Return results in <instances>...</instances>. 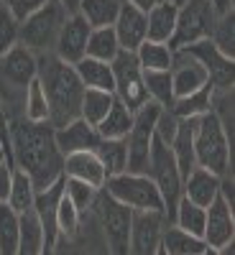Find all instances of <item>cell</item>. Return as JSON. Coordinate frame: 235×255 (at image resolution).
<instances>
[{
    "label": "cell",
    "mask_w": 235,
    "mask_h": 255,
    "mask_svg": "<svg viewBox=\"0 0 235 255\" xmlns=\"http://www.w3.org/2000/svg\"><path fill=\"white\" fill-rule=\"evenodd\" d=\"M177 13H179V5H174L172 0H161L151 10H146V41L169 44L174 36Z\"/></svg>",
    "instance_id": "7402d4cb"
},
{
    "label": "cell",
    "mask_w": 235,
    "mask_h": 255,
    "mask_svg": "<svg viewBox=\"0 0 235 255\" xmlns=\"http://www.w3.org/2000/svg\"><path fill=\"white\" fill-rule=\"evenodd\" d=\"M220 176H215L207 168H192V171L184 176V184H182V197H187L189 202H195L200 207H210L212 202L218 199L220 194Z\"/></svg>",
    "instance_id": "44dd1931"
},
{
    "label": "cell",
    "mask_w": 235,
    "mask_h": 255,
    "mask_svg": "<svg viewBox=\"0 0 235 255\" xmlns=\"http://www.w3.org/2000/svg\"><path fill=\"white\" fill-rule=\"evenodd\" d=\"M113 102H115V95H113V92L84 90V95H82V105H79V118L95 128L105 115H108V110L113 108Z\"/></svg>",
    "instance_id": "1f68e13d"
},
{
    "label": "cell",
    "mask_w": 235,
    "mask_h": 255,
    "mask_svg": "<svg viewBox=\"0 0 235 255\" xmlns=\"http://www.w3.org/2000/svg\"><path fill=\"white\" fill-rule=\"evenodd\" d=\"M95 153L105 168V174L115 176L125 171V163H128V151H125V140H100V145L95 148Z\"/></svg>",
    "instance_id": "8d00e7d4"
},
{
    "label": "cell",
    "mask_w": 235,
    "mask_h": 255,
    "mask_svg": "<svg viewBox=\"0 0 235 255\" xmlns=\"http://www.w3.org/2000/svg\"><path fill=\"white\" fill-rule=\"evenodd\" d=\"M20 238V215L5 202L0 204V255H15Z\"/></svg>",
    "instance_id": "d590c367"
},
{
    "label": "cell",
    "mask_w": 235,
    "mask_h": 255,
    "mask_svg": "<svg viewBox=\"0 0 235 255\" xmlns=\"http://www.w3.org/2000/svg\"><path fill=\"white\" fill-rule=\"evenodd\" d=\"M64 194H67L69 202L84 215L87 209L95 207V202H97V197H100V189L84 184V181H79V179H64Z\"/></svg>",
    "instance_id": "ab89813d"
},
{
    "label": "cell",
    "mask_w": 235,
    "mask_h": 255,
    "mask_svg": "<svg viewBox=\"0 0 235 255\" xmlns=\"http://www.w3.org/2000/svg\"><path fill=\"white\" fill-rule=\"evenodd\" d=\"M169 225L164 212H133L131 220V255H156L161 232Z\"/></svg>",
    "instance_id": "7c38bea8"
},
{
    "label": "cell",
    "mask_w": 235,
    "mask_h": 255,
    "mask_svg": "<svg viewBox=\"0 0 235 255\" xmlns=\"http://www.w3.org/2000/svg\"><path fill=\"white\" fill-rule=\"evenodd\" d=\"M54 255H79V253H77V248H74L69 240L59 238V243L54 245Z\"/></svg>",
    "instance_id": "bcb514c9"
},
{
    "label": "cell",
    "mask_w": 235,
    "mask_h": 255,
    "mask_svg": "<svg viewBox=\"0 0 235 255\" xmlns=\"http://www.w3.org/2000/svg\"><path fill=\"white\" fill-rule=\"evenodd\" d=\"M125 3H131V5H136V8H141L146 13V10H151L156 3H161V0H125Z\"/></svg>",
    "instance_id": "c3c4849f"
},
{
    "label": "cell",
    "mask_w": 235,
    "mask_h": 255,
    "mask_svg": "<svg viewBox=\"0 0 235 255\" xmlns=\"http://www.w3.org/2000/svg\"><path fill=\"white\" fill-rule=\"evenodd\" d=\"M131 128H133V110H128L120 100H115L108 115L95 125V130L100 133L102 140H125Z\"/></svg>",
    "instance_id": "484cf974"
},
{
    "label": "cell",
    "mask_w": 235,
    "mask_h": 255,
    "mask_svg": "<svg viewBox=\"0 0 235 255\" xmlns=\"http://www.w3.org/2000/svg\"><path fill=\"white\" fill-rule=\"evenodd\" d=\"M113 31L118 36V44L123 51H136L146 41V13L131 3L120 0V10L113 23Z\"/></svg>",
    "instance_id": "ac0fdd59"
},
{
    "label": "cell",
    "mask_w": 235,
    "mask_h": 255,
    "mask_svg": "<svg viewBox=\"0 0 235 255\" xmlns=\"http://www.w3.org/2000/svg\"><path fill=\"white\" fill-rule=\"evenodd\" d=\"M205 212H207V217H205L202 240L207 243V248L220 250V248L235 243V217H233V207L218 194V199L212 202Z\"/></svg>",
    "instance_id": "9a60e30c"
},
{
    "label": "cell",
    "mask_w": 235,
    "mask_h": 255,
    "mask_svg": "<svg viewBox=\"0 0 235 255\" xmlns=\"http://www.w3.org/2000/svg\"><path fill=\"white\" fill-rule=\"evenodd\" d=\"M56 3H59L64 10H67L69 15H74V13L79 10V3H82V0H56Z\"/></svg>",
    "instance_id": "681fc988"
},
{
    "label": "cell",
    "mask_w": 235,
    "mask_h": 255,
    "mask_svg": "<svg viewBox=\"0 0 235 255\" xmlns=\"http://www.w3.org/2000/svg\"><path fill=\"white\" fill-rule=\"evenodd\" d=\"M41 90L49 102V123L51 128H64L67 123L79 118V105L84 87L74 72L72 64H64L54 54L38 56V74H36Z\"/></svg>",
    "instance_id": "7a4b0ae2"
},
{
    "label": "cell",
    "mask_w": 235,
    "mask_h": 255,
    "mask_svg": "<svg viewBox=\"0 0 235 255\" xmlns=\"http://www.w3.org/2000/svg\"><path fill=\"white\" fill-rule=\"evenodd\" d=\"M74 72L82 82L84 90H102V92H113L115 82H113V67L105 61H97V59H90L84 56L74 64Z\"/></svg>",
    "instance_id": "d4e9b609"
},
{
    "label": "cell",
    "mask_w": 235,
    "mask_h": 255,
    "mask_svg": "<svg viewBox=\"0 0 235 255\" xmlns=\"http://www.w3.org/2000/svg\"><path fill=\"white\" fill-rule=\"evenodd\" d=\"M0 3H3V0H0Z\"/></svg>",
    "instance_id": "9f6ffc18"
},
{
    "label": "cell",
    "mask_w": 235,
    "mask_h": 255,
    "mask_svg": "<svg viewBox=\"0 0 235 255\" xmlns=\"http://www.w3.org/2000/svg\"><path fill=\"white\" fill-rule=\"evenodd\" d=\"M195 128H197V118H187V120H179V130L172 140V153H174V161L179 166V174L182 179L197 168V161H195Z\"/></svg>",
    "instance_id": "603a6c76"
},
{
    "label": "cell",
    "mask_w": 235,
    "mask_h": 255,
    "mask_svg": "<svg viewBox=\"0 0 235 255\" xmlns=\"http://www.w3.org/2000/svg\"><path fill=\"white\" fill-rule=\"evenodd\" d=\"M210 84V77L205 72L202 64L187 54L184 49L174 51V64H172V90H174V100H182V97H189L200 92L202 87Z\"/></svg>",
    "instance_id": "5bb4252c"
},
{
    "label": "cell",
    "mask_w": 235,
    "mask_h": 255,
    "mask_svg": "<svg viewBox=\"0 0 235 255\" xmlns=\"http://www.w3.org/2000/svg\"><path fill=\"white\" fill-rule=\"evenodd\" d=\"M13 158L5 153V158L0 161V204L8 202V194H10V184H13Z\"/></svg>",
    "instance_id": "f6af8a7d"
},
{
    "label": "cell",
    "mask_w": 235,
    "mask_h": 255,
    "mask_svg": "<svg viewBox=\"0 0 235 255\" xmlns=\"http://www.w3.org/2000/svg\"><path fill=\"white\" fill-rule=\"evenodd\" d=\"M210 41L218 46V51L223 56H228V59L235 56V15H233V10H228V13H223L218 18Z\"/></svg>",
    "instance_id": "74e56055"
},
{
    "label": "cell",
    "mask_w": 235,
    "mask_h": 255,
    "mask_svg": "<svg viewBox=\"0 0 235 255\" xmlns=\"http://www.w3.org/2000/svg\"><path fill=\"white\" fill-rule=\"evenodd\" d=\"M8 156L15 168H23L31 176L36 191L64 176V156L56 148L51 123H31L20 118L8 125Z\"/></svg>",
    "instance_id": "6da1fadb"
},
{
    "label": "cell",
    "mask_w": 235,
    "mask_h": 255,
    "mask_svg": "<svg viewBox=\"0 0 235 255\" xmlns=\"http://www.w3.org/2000/svg\"><path fill=\"white\" fill-rule=\"evenodd\" d=\"M97 209V222L102 230L105 245H108V255H131V220L133 212L110 199L100 189V197L95 202Z\"/></svg>",
    "instance_id": "ba28073f"
},
{
    "label": "cell",
    "mask_w": 235,
    "mask_h": 255,
    "mask_svg": "<svg viewBox=\"0 0 235 255\" xmlns=\"http://www.w3.org/2000/svg\"><path fill=\"white\" fill-rule=\"evenodd\" d=\"M207 3L215 8V13L218 15H223V13H228V10H233V0H207Z\"/></svg>",
    "instance_id": "7dc6e473"
},
{
    "label": "cell",
    "mask_w": 235,
    "mask_h": 255,
    "mask_svg": "<svg viewBox=\"0 0 235 255\" xmlns=\"http://www.w3.org/2000/svg\"><path fill=\"white\" fill-rule=\"evenodd\" d=\"M161 250L166 255H202L207 250V243L169 222L161 232Z\"/></svg>",
    "instance_id": "cb8c5ba5"
},
{
    "label": "cell",
    "mask_w": 235,
    "mask_h": 255,
    "mask_svg": "<svg viewBox=\"0 0 235 255\" xmlns=\"http://www.w3.org/2000/svg\"><path fill=\"white\" fill-rule=\"evenodd\" d=\"M113 95L115 100H120L128 110H141L143 105L148 102V95H146V84H143V69L136 59L133 51H120L113 61Z\"/></svg>",
    "instance_id": "30bf717a"
},
{
    "label": "cell",
    "mask_w": 235,
    "mask_h": 255,
    "mask_svg": "<svg viewBox=\"0 0 235 255\" xmlns=\"http://www.w3.org/2000/svg\"><path fill=\"white\" fill-rule=\"evenodd\" d=\"M41 255H54V248H44V250H41Z\"/></svg>",
    "instance_id": "f5cc1de1"
},
{
    "label": "cell",
    "mask_w": 235,
    "mask_h": 255,
    "mask_svg": "<svg viewBox=\"0 0 235 255\" xmlns=\"http://www.w3.org/2000/svg\"><path fill=\"white\" fill-rule=\"evenodd\" d=\"M218 13L207 0H184L177 13V26H174V36L169 41V46L174 51L177 49H187L197 41H205L212 36V28L218 23Z\"/></svg>",
    "instance_id": "52a82bcc"
},
{
    "label": "cell",
    "mask_w": 235,
    "mask_h": 255,
    "mask_svg": "<svg viewBox=\"0 0 235 255\" xmlns=\"http://www.w3.org/2000/svg\"><path fill=\"white\" fill-rule=\"evenodd\" d=\"M156 255H166V253H164V250H161V248H159V250H156Z\"/></svg>",
    "instance_id": "11a10c76"
},
{
    "label": "cell",
    "mask_w": 235,
    "mask_h": 255,
    "mask_svg": "<svg viewBox=\"0 0 235 255\" xmlns=\"http://www.w3.org/2000/svg\"><path fill=\"white\" fill-rule=\"evenodd\" d=\"M33 199H36V186L31 181V176L23 168H13V184H10V194H8V207L15 209L18 215L33 209Z\"/></svg>",
    "instance_id": "4dcf8cb0"
},
{
    "label": "cell",
    "mask_w": 235,
    "mask_h": 255,
    "mask_svg": "<svg viewBox=\"0 0 235 255\" xmlns=\"http://www.w3.org/2000/svg\"><path fill=\"white\" fill-rule=\"evenodd\" d=\"M18 36H20V20L5 5H0V59L13 46H18Z\"/></svg>",
    "instance_id": "b9f144b4"
},
{
    "label": "cell",
    "mask_w": 235,
    "mask_h": 255,
    "mask_svg": "<svg viewBox=\"0 0 235 255\" xmlns=\"http://www.w3.org/2000/svg\"><path fill=\"white\" fill-rule=\"evenodd\" d=\"M177 51H179V49H177ZM184 51L192 54V56H195L202 67H205V72H207V77H210V87L215 90V92H228V90H233V82H235L233 59L223 56V54L218 51V46L212 44L210 38L197 41V44L187 46Z\"/></svg>",
    "instance_id": "8fae6325"
},
{
    "label": "cell",
    "mask_w": 235,
    "mask_h": 255,
    "mask_svg": "<svg viewBox=\"0 0 235 255\" xmlns=\"http://www.w3.org/2000/svg\"><path fill=\"white\" fill-rule=\"evenodd\" d=\"M102 191L131 212H164L161 194L148 174H115L105 181Z\"/></svg>",
    "instance_id": "5b68a950"
},
{
    "label": "cell",
    "mask_w": 235,
    "mask_h": 255,
    "mask_svg": "<svg viewBox=\"0 0 235 255\" xmlns=\"http://www.w3.org/2000/svg\"><path fill=\"white\" fill-rule=\"evenodd\" d=\"M205 217H207V212L205 207L195 204V202H189L187 197L179 199L177 209H174V217H172V225L192 232V235H197L202 238V232H205Z\"/></svg>",
    "instance_id": "836d02e7"
},
{
    "label": "cell",
    "mask_w": 235,
    "mask_h": 255,
    "mask_svg": "<svg viewBox=\"0 0 235 255\" xmlns=\"http://www.w3.org/2000/svg\"><path fill=\"white\" fill-rule=\"evenodd\" d=\"M46 248L44 243V230L36 217V212L28 209L20 215V238H18V248L15 255H41V250Z\"/></svg>",
    "instance_id": "83f0119b"
},
{
    "label": "cell",
    "mask_w": 235,
    "mask_h": 255,
    "mask_svg": "<svg viewBox=\"0 0 235 255\" xmlns=\"http://www.w3.org/2000/svg\"><path fill=\"white\" fill-rule=\"evenodd\" d=\"M64 194V176L59 181H54L46 189H38L36 191V199H33V212L41 222V230H44V243L46 248H54L59 243V230H56V204Z\"/></svg>",
    "instance_id": "e0dca14e"
},
{
    "label": "cell",
    "mask_w": 235,
    "mask_h": 255,
    "mask_svg": "<svg viewBox=\"0 0 235 255\" xmlns=\"http://www.w3.org/2000/svg\"><path fill=\"white\" fill-rule=\"evenodd\" d=\"M64 179H79L95 189H102L108 181V174L95 151H79L64 156Z\"/></svg>",
    "instance_id": "ffe728a7"
},
{
    "label": "cell",
    "mask_w": 235,
    "mask_h": 255,
    "mask_svg": "<svg viewBox=\"0 0 235 255\" xmlns=\"http://www.w3.org/2000/svg\"><path fill=\"white\" fill-rule=\"evenodd\" d=\"M172 110L179 120H187V118H202L205 113L212 110V87H202L200 92L189 95V97H182V100H174L172 102Z\"/></svg>",
    "instance_id": "e575fe53"
},
{
    "label": "cell",
    "mask_w": 235,
    "mask_h": 255,
    "mask_svg": "<svg viewBox=\"0 0 235 255\" xmlns=\"http://www.w3.org/2000/svg\"><path fill=\"white\" fill-rule=\"evenodd\" d=\"M177 130H179V118L172 110H161L159 118H156V128H154L156 140H161L164 145H172Z\"/></svg>",
    "instance_id": "7bdbcfd3"
},
{
    "label": "cell",
    "mask_w": 235,
    "mask_h": 255,
    "mask_svg": "<svg viewBox=\"0 0 235 255\" xmlns=\"http://www.w3.org/2000/svg\"><path fill=\"white\" fill-rule=\"evenodd\" d=\"M54 140L61 156H69V153H79V151H95L100 145V133L90 123H84L82 118L67 123L64 128H54Z\"/></svg>",
    "instance_id": "2e32d148"
},
{
    "label": "cell",
    "mask_w": 235,
    "mask_h": 255,
    "mask_svg": "<svg viewBox=\"0 0 235 255\" xmlns=\"http://www.w3.org/2000/svg\"><path fill=\"white\" fill-rule=\"evenodd\" d=\"M120 51H123V49H120V44H118V36H115L113 26H108V28H92V31H90L87 54H84V56L110 64Z\"/></svg>",
    "instance_id": "f546056e"
},
{
    "label": "cell",
    "mask_w": 235,
    "mask_h": 255,
    "mask_svg": "<svg viewBox=\"0 0 235 255\" xmlns=\"http://www.w3.org/2000/svg\"><path fill=\"white\" fill-rule=\"evenodd\" d=\"M161 110L164 108H159L156 102H146L141 110L133 113V128L125 135V151H128L125 171L146 174L148 158H151V145H154V128Z\"/></svg>",
    "instance_id": "9c48e42d"
},
{
    "label": "cell",
    "mask_w": 235,
    "mask_h": 255,
    "mask_svg": "<svg viewBox=\"0 0 235 255\" xmlns=\"http://www.w3.org/2000/svg\"><path fill=\"white\" fill-rule=\"evenodd\" d=\"M143 84L148 102H156L159 108L169 110L174 102V90H172V69L169 72H143Z\"/></svg>",
    "instance_id": "d6a6232c"
},
{
    "label": "cell",
    "mask_w": 235,
    "mask_h": 255,
    "mask_svg": "<svg viewBox=\"0 0 235 255\" xmlns=\"http://www.w3.org/2000/svg\"><path fill=\"white\" fill-rule=\"evenodd\" d=\"M118 10L120 0H82L77 13L87 20L90 28H108L115 23Z\"/></svg>",
    "instance_id": "f1b7e54d"
},
{
    "label": "cell",
    "mask_w": 235,
    "mask_h": 255,
    "mask_svg": "<svg viewBox=\"0 0 235 255\" xmlns=\"http://www.w3.org/2000/svg\"><path fill=\"white\" fill-rule=\"evenodd\" d=\"M146 174H148V179L156 184L159 194H161V202H164V215H166L169 222H172L174 209H177V204L182 199V184H184V179L179 174V166L174 161L172 148L164 145L161 140H156V135H154L151 158H148Z\"/></svg>",
    "instance_id": "8992f818"
},
{
    "label": "cell",
    "mask_w": 235,
    "mask_h": 255,
    "mask_svg": "<svg viewBox=\"0 0 235 255\" xmlns=\"http://www.w3.org/2000/svg\"><path fill=\"white\" fill-rule=\"evenodd\" d=\"M26 120L31 123H49V102L41 90L38 79H33L26 87Z\"/></svg>",
    "instance_id": "60d3db41"
},
{
    "label": "cell",
    "mask_w": 235,
    "mask_h": 255,
    "mask_svg": "<svg viewBox=\"0 0 235 255\" xmlns=\"http://www.w3.org/2000/svg\"><path fill=\"white\" fill-rule=\"evenodd\" d=\"M79 222H82V212L69 202L67 194H61L59 204H56V230H59V238L64 240H72L79 230Z\"/></svg>",
    "instance_id": "f35d334b"
},
{
    "label": "cell",
    "mask_w": 235,
    "mask_h": 255,
    "mask_svg": "<svg viewBox=\"0 0 235 255\" xmlns=\"http://www.w3.org/2000/svg\"><path fill=\"white\" fill-rule=\"evenodd\" d=\"M3 153H8V138L0 135V156H3Z\"/></svg>",
    "instance_id": "816d5d0a"
},
{
    "label": "cell",
    "mask_w": 235,
    "mask_h": 255,
    "mask_svg": "<svg viewBox=\"0 0 235 255\" xmlns=\"http://www.w3.org/2000/svg\"><path fill=\"white\" fill-rule=\"evenodd\" d=\"M44 3H46V0H3L0 5H5L18 20H23L28 13H33L36 8H41Z\"/></svg>",
    "instance_id": "ee69618b"
},
{
    "label": "cell",
    "mask_w": 235,
    "mask_h": 255,
    "mask_svg": "<svg viewBox=\"0 0 235 255\" xmlns=\"http://www.w3.org/2000/svg\"><path fill=\"white\" fill-rule=\"evenodd\" d=\"M67 10H64L56 0H46L41 8H36L33 13H28L20 20V36L18 44L26 46L28 51H33L36 56L41 54H51L54 44L59 38V31L67 20Z\"/></svg>",
    "instance_id": "277c9868"
},
{
    "label": "cell",
    "mask_w": 235,
    "mask_h": 255,
    "mask_svg": "<svg viewBox=\"0 0 235 255\" xmlns=\"http://www.w3.org/2000/svg\"><path fill=\"white\" fill-rule=\"evenodd\" d=\"M90 26L87 20H84L79 13L74 15H67V20H64V26L59 31V38L54 44V56L61 59L64 64H74L79 59H84V54H87V38H90Z\"/></svg>",
    "instance_id": "4fadbf2b"
},
{
    "label": "cell",
    "mask_w": 235,
    "mask_h": 255,
    "mask_svg": "<svg viewBox=\"0 0 235 255\" xmlns=\"http://www.w3.org/2000/svg\"><path fill=\"white\" fill-rule=\"evenodd\" d=\"M0 135H3V138H8V120H5V113H3V108H0Z\"/></svg>",
    "instance_id": "f907efd6"
},
{
    "label": "cell",
    "mask_w": 235,
    "mask_h": 255,
    "mask_svg": "<svg viewBox=\"0 0 235 255\" xmlns=\"http://www.w3.org/2000/svg\"><path fill=\"white\" fill-rule=\"evenodd\" d=\"M230 158H233V148H230V135L225 130V125L215 113H205L197 118L195 128V161L200 168H207L215 176L225 179L230 174Z\"/></svg>",
    "instance_id": "3957f363"
},
{
    "label": "cell",
    "mask_w": 235,
    "mask_h": 255,
    "mask_svg": "<svg viewBox=\"0 0 235 255\" xmlns=\"http://www.w3.org/2000/svg\"><path fill=\"white\" fill-rule=\"evenodd\" d=\"M202 255H218V250H212V248H207V250H205Z\"/></svg>",
    "instance_id": "db71d44e"
},
{
    "label": "cell",
    "mask_w": 235,
    "mask_h": 255,
    "mask_svg": "<svg viewBox=\"0 0 235 255\" xmlns=\"http://www.w3.org/2000/svg\"><path fill=\"white\" fill-rule=\"evenodd\" d=\"M0 61H3V74L13 87L26 90L38 74V56L33 51H28L26 46H20V44L13 46Z\"/></svg>",
    "instance_id": "d6986e66"
},
{
    "label": "cell",
    "mask_w": 235,
    "mask_h": 255,
    "mask_svg": "<svg viewBox=\"0 0 235 255\" xmlns=\"http://www.w3.org/2000/svg\"><path fill=\"white\" fill-rule=\"evenodd\" d=\"M143 72H169L174 64V49L169 44H156V41H143L133 51Z\"/></svg>",
    "instance_id": "4316f807"
}]
</instances>
